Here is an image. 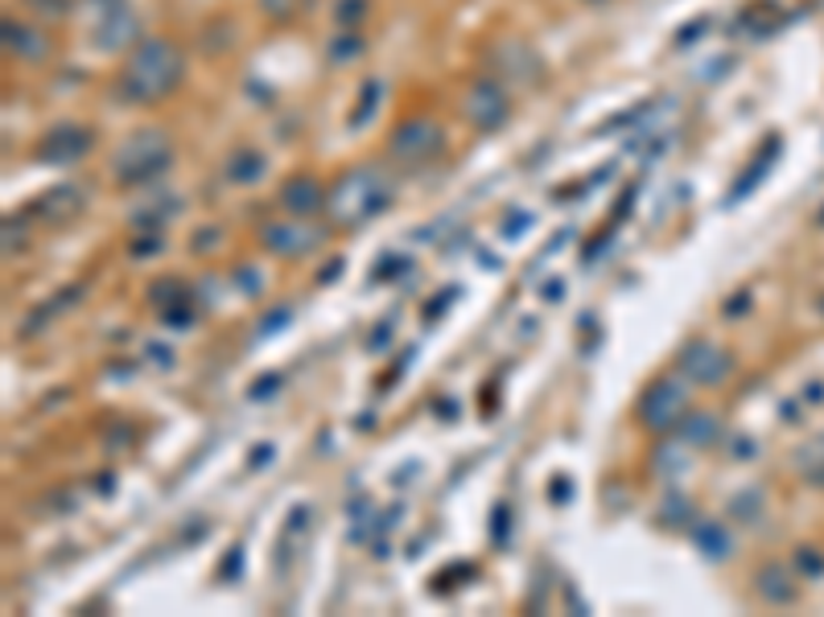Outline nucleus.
I'll return each mask as SVG.
<instances>
[{"label": "nucleus", "mask_w": 824, "mask_h": 617, "mask_svg": "<svg viewBox=\"0 0 824 617\" xmlns=\"http://www.w3.org/2000/svg\"><path fill=\"white\" fill-rule=\"evenodd\" d=\"M182 79H186V54L177 50V42L165 33H149L141 42H132L129 58L120 66L116 91L120 100L136 103V107H157V103L174 100Z\"/></svg>", "instance_id": "f257e3e1"}, {"label": "nucleus", "mask_w": 824, "mask_h": 617, "mask_svg": "<svg viewBox=\"0 0 824 617\" xmlns=\"http://www.w3.org/2000/svg\"><path fill=\"white\" fill-rule=\"evenodd\" d=\"M391 198H396V186H391L388 173L379 165H355L330 186L326 215H330L334 227H359L372 215L388 210Z\"/></svg>", "instance_id": "f03ea898"}, {"label": "nucleus", "mask_w": 824, "mask_h": 617, "mask_svg": "<svg viewBox=\"0 0 824 617\" xmlns=\"http://www.w3.org/2000/svg\"><path fill=\"white\" fill-rule=\"evenodd\" d=\"M170 161H174V141L161 128H141L116 148L112 177L124 186H145V182H157L161 173L170 169Z\"/></svg>", "instance_id": "7ed1b4c3"}, {"label": "nucleus", "mask_w": 824, "mask_h": 617, "mask_svg": "<svg viewBox=\"0 0 824 617\" xmlns=\"http://www.w3.org/2000/svg\"><path fill=\"white\" fill-rule=\"evenodd\" d=\"M441 153H446V128L434 115H408L388 136V157L400 161V165H413V169L437 161Z\"/></svg>", "instance_id": "20e7f679"}, {"label": "nucleus", "mask_w": 824, "mask_h": 617, "mask_svg": "<svg viewBox=\"0 0 824 617\" xmlns=\"http://www.w3.org/2000/svg\"><path fill=\"white\" fill-rule=\"evenodd\" d=\"M689 408V388L680 379H655L643 395H639V424L648 432H672L680 429Z\"/></svg>", "instance_id": "39448f33"}, {"label": "nucleus", "mask_w": 824, "mask_h": 617, "mask_svg": "<svg viewBox=\"0 0 824 617\" xmlns=\"http://www.w3.org/2000/svg\"><path fill=\"white\" fill-rule=\"evenodd\" d=\"M326 239H330V227H322V223H314V218H273L268 227L261 230V244L273 251V256H309V251H318V247H326Z\"/></svg>", "instance_id": "423d86ee"}, {"label": "nucleus", "mask_w": 824, "mask_h": 617, "mask_svg": "<svg viewBox=\"0 0 824 617\" xmlns=\"http://www.w3.org/2000/svg\"><path fill=\"white\" fill-rule=\"evenodd\" d=\"M462 115L466 124L475 132H499L511 115V100H507L503 83L495 79H475L466 86V100H462Z\"/></svg>", "instance_id": "0eeeda50"}, {"label": "nucleus", "mask_w": 824, "mask_h": 617, "mask_svg": "<svg viewBox=\"0 0 824 617\" xmlns=\"http://www.w3.org/2000/svg\"><path fill=\"white\" fill-rule=\"evenodd\" d=\"M677 371L696 388H718V383H725V374L734 371V359L713 342H689L677 354Z\"/></svg>", "instance_id": "6e6552de"}, {"label": "nucleus", "mask_w": 824, "mask_h": 617, "mask_svg": "<svg viewBox=\"0 0 824 617\" xmlns=\"http://www.w3.org/2000/svg\"><path fill=\"white\" fill-rule=\"evenodd\" d=\"M91 144H95V132L88 124H74V120H62L38 141V157L50 161V165H71V161L88 157Z\"/></svg>", "instance_id": "1a4fd4ad"}, {"label": "nucleus", "mask_w": 824, "mask_h": 617, "mask_svg": "<svg viewBox=\"0 0 824 617\" xmlns=\"http://www.w3.org/2000/svg\"><path fill=\"white\" fill-rule=\"evenodd\" d=\"M4 54L21 58V62H45L54 54V45H50V33L38 21L4 17Z\"/></svg>", "instance_id": "9d476101"}, {"label": "nucleus", "mask_w": 824, "mask_h": 617, "mask_svg": "<svg viewBox=\"0 0 824 617\" xmlns=\"http://www.w3.org/2000/svg\"><path fill=\"white\" fill-rule=\"evenodd\" d=\"M326 198H330V189H322V182L309 177V173H293L289 182L281 186V210L285 215L314 218L318 210H326Z\"/></svg>", "instance_id": "9b49d317"}, {"label": "nucleus", "mask_w": 824, "mask_h": 617, "mask_svg": "<svg viewBox=\"0 0 824 617\" xmlns=\"http://www.w3.org/2000/svg\"><path fill=\"white\" fill-rule=\"evenodd\" d=\"M83 206H88V194L74 186V182H62V186H54L50 194H42V198L33 202V210L45 223H71V218H79Z\"/></svg>", "instance_id": "f8f14e48"}, {"label": "nucleus", "mask_w": 824, "mask_h": 617, "mask_svg": "<svg viewBox=\"0 0 824 617\" xmlns=\"http://www.w3.org/2000/svg\"><path fill=\"white\" fill-rule=\"evenodd\" d=\"M754 585H759V593H763V601H771V605H792L795 601V580L787 576V568H780V564L759 568Z\"/></svg>", "instance_id": "ddd939ff"}, {"label": "nucleus", "mask_w": 824, "mask_h": 617, "mask_svg": "<svg viewBox=\"0 0 824 617\" xmlns=\"http://www.w3.org/2000/svg\"><path fill=\"white\" fill-rule=\"evenodd\" d=\"M264 169H268V161H264V153H256V148H235L232 157H227V182H235V186L261 182Z\"/></svg>", "instance_id": "4468645a"}, {"label": "nucleus", "mask_w": 824, "mask_h": 617, "mask_svg": "<svg viewBox=\"0 0 824 617\" xmlns=\"http://www.w3.org/2000/svg\"><path fill=\"white\" fill-rule=\"evenodd\" d=\"M680 432H684L693 445H713V441L722 436V420L713 417V412H689V417L680 420Z\"/></svg>", "instance_id": "2eb2a0df"}, {"label": "nucleus", "mask_w": 824, "mask_h": 617, "mask_svg": "<svg viewBox=\"0 0 824 617\" xmlns=\"http://www.w3.org/2000/svg\"><path fill=\"white\" fill-rule=\"evenodd\" d=\"M696 544H701V552L713 556V561H722L725 552H730V539H725V532L718 523H701V527H696Z\"/></svg>", "instance_id": "dca6fc26"}, {"label": "nucleus", "mask_w": 824, "mask_h": 617, "mask_svg": "<svg viewBox=\"0 0 824 617\" xmlns=\"http://www.w3.org/2000/svg\"><path fill=\"white\" fill-rule=\"evenodd\" d=\"M363 38H359V29H347V33H338L330 42V62H355V58L363 54Z\"/></svg>", "instance_id": "f3484780"}, {"label": "nucleus", "mask_w": 824, "mask_h": 617, "mask_svg": "<svg viewBox=\"0 0 824 617\" xmlns=\"http://www.w3.org/2000/svg\"><path fill=\"white\" fill-rule=\"evenodd\" d=\"M367 9H372V0H338L334 21H338V29H359L367 21Z\"/></svg>", "instance_id": "a211bd4d"}, {"label": "nucleus", "mask_w": 824, "mask_h": 617, "mask_svg": "<svg viewBox=\"0 0 824 617\" xmlns=\"http://www.w3.org/2000/svg\"><path fill=\"white\" fill-rule=\"evenodd\" d=\"M379 95H384V83L367 79V83H363V100H359V107H355V115H350V124H367V115H372V107L379 103Z\"/></svg>", "instance_id": "6ab92c4d"}, {"label": "nucleus", "mask_w": 824, "mask_h": 617, "mask_svg": "<svg viewBox=\"0 0 824 617\" xmlns=\"http://www.w3.org/2000/svg\"><path fill=\"white\" fill-rule=\"evenodd\" d=\"M30 4V13H38L42 21H62V17L71 13V0H26Z\"/></svg>", "instance_id": "aec40b11"}, {"label": "nucleus", "mask_w": 824, "mask_h": 617, "mask_svg": "<svg viewBox=\"0 0 824 617\" xmlns=\"http://www.w3.org/2000/svg\"><path fill=\"white\" fill-rule=\"evenodd\" d=\"M174 297H182V285H177V280H161V285L153 288V297H149V301H153V309H161V313H165Z\"/></svg>", "instance_id": "412c9836"}, {"label": "nucleus", "mask_w": 824, "mask_h": 617, "mask_svg": "<svg viewBox=\"0 0 824 617\" xmlns=\"http://www.w3.org/2000/svg\"><path fill=\"white\" fill-rule=\"evenodd\" d=\"M297 4H302V0H261L264 17H273V21H289V17L297 13Z\"/></svg>", "instance_id": "4be33fe9"}, {"label": "nucleus", "mask_w": 824, "mask_h": 617, "mask_svg": "<svg viewBox=\"0 0 824 617\" xmlns=\"http://www.w3.org/2000/svg\"><path fill=\"white\" fill-rule=\"evenodd\" d=\"M795 564L804 568L808 576H821L824 573V556L821 552H795Z\"/></svg>", "instance_id": "5701e85b"}, {"label": "nucleus", "mask_w": 824, "mask_h": 617, "mask_svg": "<svg viewBox=\"0 0 824 617\" xmlns=\"http://www.w3.org/2000/svg\"><path fill=\"white\" fill-rule=\"evenodd\" d=\"M816 218H821V227H824V206H821V215H816Z\"/></svg>", "instance_id": "b1692460"}]
</instances>
